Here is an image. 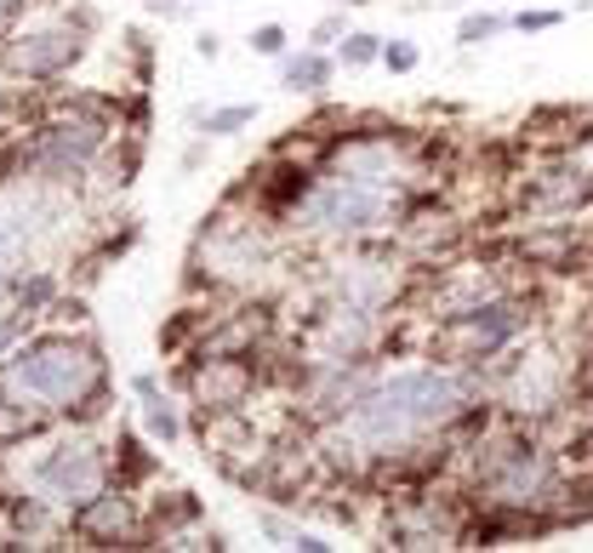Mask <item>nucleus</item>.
Instances as JSON below:
<instances>
[{
	"instance_id": "1",
	"label": "nucleus",
	"mask_w": 593,
	"mask_h": 553,
	"mask_svg": "<svg viewBox=\"0 0 593 553\" xmlns=\"http://www.w3.org/2000/svg\"><path fill=\"white\" fill-rule=\"evenodd\" d=\"M479 377L463 366H406V371H377V382L359 394L343 416L325 429V451L343 468L366 463H400L422 440L451 434L456 422L474 416Z\"/></svg>"
},
{
	"instance_id": "2",
	"label": "nucleus",
	"mask_w": 593,
	"mask_h": 553,
	"mask_svg": "<svg viewBox=\"0 0 593 553\" xmlns=\"http://www.w3.org/2000/svg\"><path fill=\"white\" fill-rule=\"evenodd\" d=\"M0 382H7L23 405H35L41 416L86 422L109 400V360H104V343L91 332H57L52 325V332H29L7 354Z\"/></svg>"
},
{
	"instance_id": "3",
	"label": "nucleus",
	"mask_w": 593,
	"mask_h": 553,
	"mask_svg": "<svg viewBox=\"0 0 593 553\" xmlns=\"http://www.w3.org/2000/svg\"><path fill=\"white\" fill-rule=\"evenodd\" d=\"M400 206H406V183H382V177L348 172V166H325L314 177V188L303 194V206L291 212V229L309 235V240L348 246V240L382 235L388 223L400 217Z\"/></svg>"
},
{
	"instance_id": "4",
	"label": "nucleus",
	"mask_w": 593,
	"mask_h": 553,
	"mask_svg": "<svg viewBox=\"0 0 593 553\" xmlns=\"http://www.w3.org/2000/svg\"><path fill=\"white\" fill-rule=\"evenodd\" d=\"M479 491H485V502L537 513V508L565 497V463H559V451L519 434V440H508L503 451H490V457L479 463Z\"/></svg>"
},
{
	"instance_id": "5",
	"label": "nucleus",
	"mask_w": 593,
	"mask_h": 553,
	"mask_svg": "<svg viewBox=\"0 0 593 553\" xmlns=\"http://www.w3.org/2000/svg\"><path fill=\"white\" fill-rule=\"evenodd\" d=\"M109 479H115V463L104 457V445L86 440V434H63V440L41 445L35 463H29V491L41 502H52L57 513H75L86 497L104 491Z\"/></svg>"
},
{
	"instance_id": "6",
	"label": "nucleus",
	"mask_w": 593,
	"mask_h": 553,
	"mask_svg": "<svg viewBox=\"0 0 593 553\" xmlns=\"http://www.w3.org/2000/svg\"><path fill=\"white\" fill-rule=\"evenodd\" d=\"M104 138H109V126L91 120V104L63 109V120L41 126L35 143H29V172H41L46 183H75L104 154Z\"/></svg>"
},
{
	"instance_id": "7",
	"label": "nucleus",
	"mask_w": 593,
	"mask_h": 553,
	"mask_svg": "<svg viewBox=\"0 0 593 553\" xmlns=\"http://www.w3.org/2000/svg\"><path fill=\"white\" fill-rule=\"evenodd\" d=\"M519 332H525L519 303H508L503 291H497V297H479V303L451 308L445 325H440V343H451V360L479 366V360H497L503 348H514Z\"/></svg>"
},
{
	"instance_id": "8",
	"label": "nucleus",
	"mask_w": 593,
	"mask_h": 553,
	"mask_svg": "<svg viewBox=\"0 0 593 553\" xmlns=\"http://www.w3.org/2000/svg\"><path fill=\"white\" fill-rule=\"evenodd\" d=\"M86 57V29H75L69 18L63 23H29L0 46V63L18 80H63Z\"/></svg>"
},
{
	"instance_id": "9",
	"label": "nucleus",
	"mask_w": 593,
	"mask_h": 553,
	"mask_svg": "<svg viewBox=\"0 0 593 553\" xmlns=\"http://www.w3.org/2000/svg\"><path fill=\"white\" fill-rule=\"evenodd\" d=\"M201 257L212 263V280L223 285H257L262 269H269V240H262L257 229V217H228L217 212L212 217V229L201 235Z\"/></svg>"
},
{
	"instance_id": "10",
	"label": "nucleus",
	"mask_w": 593,
	"mask_h": 553,
	"mask_svg": "<svg viewBox=\"0 0 593 553\" xmlns=\"http://www.w3.org/2000/svg\"><path fill=\"white\" fill-rule=\"evenodd\" d=\"M406 274L393 263H371V257H343L320 274V297L325 303H343V308H371V314H388L393 297H400Z\"/></svg>"
},
{
	"instance_id": "11",
	"label": "nucleus",
	"mask_w": 593,
	"mask_h": 553,
	"mask_svg": "<svg viewBox=\"0 0 593 553\" xmlns=\"http://www.w3.org/2000/svg\"><path fill=\"white\" fill-rule=\"evenodd\" d=\"M69 531L86 542V547H138L143 542V513L131 502L126 485H104L97 497H86L75 513H69Z\"/></svg>"
},
{
	"instance_id": "12",
	"label": "nucleus",
	"mask_w": 593,
	"mask_h": 553,
	"mask_svg": "<svg viewBox=\"0 0 593 553\" xmlns=\"http://www.w3.org/2000/svg\"><path fill=\"white\" fill-rule=\"evenodd\" d=\"M131 394L143 400V434L154 440V445H183V411H177V400L160 388V377L154 371H138L131 377Z\"/></svg>"
},
{
	"instance_id": "13",
	"label": "nucleus",
	"mask_w": 593,
	"mask_h": 553,
	"mask_svg": "<svg viewBox=\"0 0 593 553\" xmlns=\"http://www.w3.org/2000/svg\"><path fill=\"white\" fill-rule=\"evenodd\" d=\"M593 200V166H553L542 183H537V212L542 217H565V212H582Z\"/></svg>"
},
{
	"instance_id": "14",
	"label": "nucleus",
	"mask_w": 593,
	"mask_h": 553,
	"mask_svg": "<svg viewBox=\"0 0 593 553\" xmlns=\"http://www.w3.org/2000/svg\"><path fill=\"white\" fill-rule=\"evenodd\" d=\"M332 80H337V52H325V46H303V52L280 57V86L296 91V97L332 91Z\"/></svg>"
},
{
	"instance_id": "15",
	"label": "nucleus",
	"mask_w": 593,
	"mask_h": 553,
	"mask_svg": "<svg viewBox=\"0 0 593 553\" xmlns=\"http://www.w3.org/2000/svg\"><path fill=\"white\" fill-rule=\"evenodd\" d=\"M251 120H257V104H223V109L194 104L188 109V126L201 138H240V132H251Z\"/></svg>"
},
{
	"instance_id": "16",
	"label": "nucleus",
	"mask_w": 593,
	"mask_h": 553,
	"mask_svg": "<svg viewBox=\"0 0 593 553\" xmlns=\"http://www.w3.org/2000/svg\"><path fill=\"white\" fill-rule=\"evenodd\" d=\"M257 531L269 536L274 547H291V553H332L337 547V542H325L314 525H296V519H280V513H262Z\"/></svg>"
},
{
	"instance_id": "17",
	"label": "nucleus",
	"mask_w": 593,
	"mask_h": 553,
	"mask_svg": "<svg viewBox=\"0 0 593 553\" xmlns=\"http://www.w3.org/2000/svg\"><path fill=\"white\" fill-rule=\"evenodd\" d=\"M149 474H154V457L143 451V440L131 434V429H120L115 434V485H126V491H131V485H143Z\"/></svg>"
},
{
	"instance_id": "18",
	"label": "nucleus",
	"mask_w": 593,
	"mask_h": 553,
	"mask_svg": "<svg viewBox=\"0 0 593 553\" xmlns=\"http://www.w3.org/2000/svg\"><path fill=\"white\" fill-rule=\"evenodd\" d=\"M12 297H18V308L23 314H52L57 308V274L52 269H35V274H23V280H12Z\"/></svg>"
},
{
	"instance_id": "19",
	"label": "nucleus",
	"mask_w": 593,
	"mask_h": 553,
	"mask_svg": "<svg viewBox=\"0 0 593 553\" xmlns=\"http://www.w3.org/2000/svg\"><path fill=\"white\" fill-rule=\"evenodd\" d=\"M382 41H388V35H371V29H348V35L337 41V63H343V69H371V63H382Z\"/></svg>"
},
{
	"instance_id": "20",
	"label": "nucleus",
	"mask_w": 593,
	"mask_h": 553,
	"mask_svg": "<svg viewBox=\"0 0 593 553\" xmlns=\"http://www.w3.org/2000/svg\"><path fill=\"white\" fill-rule=\"evenodd\" d=\"M503 29H508V18L503 12H463V23H456V46H463V52H474V46H490V41H497L503 35Z\"/></svg>"
},
{
	"instance_id": "21",
	"label": "nucleus",
	"mask_w": 593,
	"mask_h": 553,
	"mask_svg": "<svg viewBox=\"0 0 593 553\" xmlns=\"http://www.w3.org/2000/svg\"><path fill=\"white\" fill-rule=\"evenodd\" d=\"M348 35V7H325L309 29V46H325V52H337V41Z\"/></svg>"
},
{
	"instance_id": "22",
	"label": "nucleus",
	"mask_w": 593,
	"mask_h": 553,
	"mask_svg": "<svg viewBox=\"0 0 593 553\" xmlns=\"http://www.w3.org/2000/svg\"><path fill=\"white\" fill-rule=\"evenodd\" d=\"M417 63H422V46L406 41V35H388L382 41V69L388 75H417Z\"/></svg>"
},
{
	"instance_id": "23",
	"label": "nucleus",
	"mask_w": 593,
	"mask_h": 553,
	"mask_svg": "<svg viewBox=\"0 0 593 553\" xmlns=\"http://www.w3.org/2000/svg\"><path fill=\"white\" fill-rule=\"evenodd\" d=\"M246 46H251L257 57H274V63H280V57L291 52V35H285V23H257L251 35H246Z\"/></svg>"
},
{
	"instance_id": "24",
	"label": "nucleus",
	"mask_w": 593,
	"mask_h": 553,
	"mask_svg": "<svg viewBox=\"0 0 593 553\" xmlns=\"http://www.w3.org/2000/svg\"><path fill=\"white\" fill-rule=\"evenodd\" d=\"M565 23V12L559 7H531V12H514L508 18V29H519V35H548V29H559Z\"/></svg>"
},
{
	"instance_id": "25",
	"label": "nucleus",
	"mask_w": 593,
	"mask_h": 553,
	"mask_svg": "<svg viewBox=\"0 0 593 553\" xmlns=\"http://www.w3.org/2000/svg\"><path fill=\"white\" fill-rule=\"evenodd\" d=\"M217 52H223V35H212V29H206V35H194V57H206V63H212Z\"/></svg>"
},
{
	"instance_id": "26",
	"label": "nucleus",
	"mask_w": 593,
	"mask_h": 553,
	"mask_svg": "<svg viewBox=\"0 0 593 553\" xmlns=\"http://www.w3.org/2000/svg\"><path fill=\"white\" fill-rule=\"evenodd\" d=\"M143 7H154L160 18H183V7H188V0H143Z\"/></svg>"
},
{
	"instance_id": "27",
	"label": "nucleus",
	"mask_w": 593,
	"mask_h": 553,
	"mask_svg": "<svg viewBox=\"0 0 593 553\" xmlns=\"http://www.w3.org/2000/svg\"><path fill=\"white\" fill-rule=\"evenodd\" d=\"M468 7H479V0H428V12H468Z\"/></svg>"
},
{
	"instance_id": "28",
	"label": "nucleus",
	"mask_w": 593,
	"mask_h": 553,
	"mask_svg": "<svg viewBox=\"0 0 593 553\" xmlns=\"http://www.w3.org/2000/svg\"><path fill=\"white\" fill-rule=\"evenodd\" d=\"M23 7H29V0H0V23H7V18H18Z\"/></svg>"
},
{
	"instance_id": "29",
	"label": "nucleus",
	"mask_w": 593,
	"mask_h": 553,
	"mask_svg": "<svg viewBox=\"0 0 593 553\" xmlns=\"http://www.w3.org/2000/svg\"><path fill=\"white\" fill-rule=\"evenodd\" d=\"M18 240V229H7V223H0V257H7V246Z\"/></svg>"
},
{
	"instance_id": "30",
	"label": "nucleus",
	"mask_w": 593,
	"mask_h": 553,
	"mask_svg": "<svg viewBox=\"0 0 593 553\" xmlns=\"http://www.w3.org/2000/svg\"><path fill=\"white\" fill-rule=\"evenodd\" d=\"M325 7H348V12H359V7H371V0H325Z\"/></svg>"
},
{
	"instance_id": "31",
	"label": "nucleus",
	"mask_w": 593,
	"mask_h": 553,
	"mask_svg": "<svg viewBox=\"0 0 593 553\" xmlns=\"http://www.w3.org/2000/svg\"><path fill=\"white\" fill-rule=\"evenodd\" d=\"M188 7H194V0H188Z\"/></svg>"
}]
</instances>
